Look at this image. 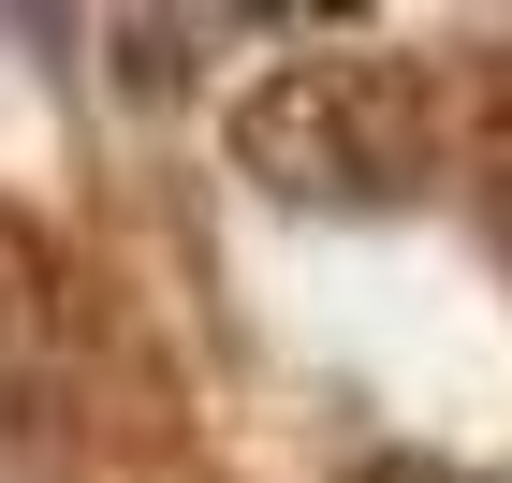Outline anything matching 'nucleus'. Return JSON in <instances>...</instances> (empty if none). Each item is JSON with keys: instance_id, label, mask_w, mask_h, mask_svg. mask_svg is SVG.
<instances>
[{"instance_id": "nucleus-1", "label": "nucleus", "mask_w": 512, "mask_h": 483, "mask_svg": "<svg viewBox=\"0 0 512 483\" xmlns=\"http://www.w3.org/2000/svg\"><path fill=\"white\" fill-rule=\"evenodd\" d=\"M235 161L278 205H410L439 161V103L410 59L381 44H337V59H278L235 103Z\"/></svg>"}, {"instance_id": "nucleus-2", "label": "nucleus", "mask_w": 512, "mask_h": 483, "mask_svg": "<svg viewBox=\"0 0 512 483\" xmlns=\"http://www.w3.org/2000/svg\"><path fill=\"white\" fill-rule=\"evenodd\" d=\"M59 337H74V308H59V264H44L30 220H0V396L44 410L59 396Z\"/></svg>"}, {"instance_id": "nucleus-4", "label": "nucleus", "mask_w": 512, "mask_h": 483, "mask_svg": "<svg viewBox=\"0 0 512 483\" xmlns=\"http://www.w3.org/2000/svg\"><path fill=\"white\" fill-rule=\"evenodd\" d=\"M366 483H469V469H366Z\"/></svg>"}, {"instance_id": "nucleus-3", "label": "nucleus", "mask_w": 512, "mask_h": 483, "mask_svg": "<svg viewBox=\"0 0 512 483\" xmlns=\"http://www.w3.org/2000/svg\"><path fill=\"white\" fill-rule=\"evenodd\" d=\"M498 249H512V132H498Z\"/></svg>"}]
</instances>
